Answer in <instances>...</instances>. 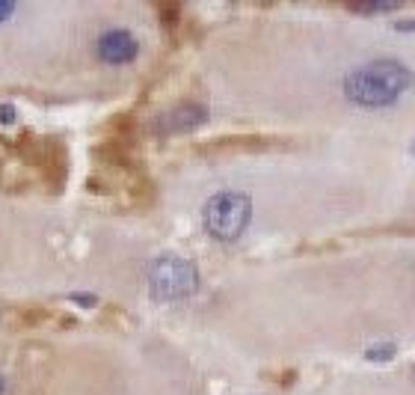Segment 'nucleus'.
Returning <instances> with one entry per match:
<instances>
[{
    "instance_id": "nucleus-1",
    "label": "nucleus",
    "mask_w": 415,
    "mask_h": 395,
    "mask_svg": "<svg viewBox=\"0 0 415 395\" xmlns=\"http://www.w3.org/2000/svg\"><path fill=\"white\" fill-rule=\"evenodd\" d=\"M410 86H412V71L398 60H374L368 66L353 69L344 77L347 98L365 107L392 104Z\"/></svg>"
},
{
    "instance_id": "nucleus-2",
    "label": "nucleus",
    "mask_w": 415,
    "mask_h": 395,
    "mask_svg": "<svg viewBox=\"0 0 415 395\" xmlns=\"http://www.w3.org/2000/svg\"><path fill=\"white\" fill-rule=\"evenodd\" d=\"M149 291L155 300H184L199 291V271L184 256H158L149 265Z\"/></svg>"
},
{
    "instance_id": "nucleus-3",
    "label": "nucleus",
    "mask_w": 415,
    "mask_h": 395,
    "mask_svg": "<svg viewBox=\"0 0 415 395\" xmlns=\"http://www.w3.org/2000/svg\"><path fill=\"white\" fill-rule=\"evenodd\" d=\"M252 217V202L247 193L238 191H223L208 200L205 205V229L216 241H238L243 229L249 226Z\"/></svg>"
},
{
    "instance_id": "nucleus-4",
    "label": "nucleus",
    "mask_w": 415,
    "mask_h": 395,
    "mask_svg": "<svg viewBox=\"0 0 415 395\" xmlns=\"http://www.w3.org/2000/svg\"><path fill=\"white\" fill-rule=\"evenodd\" d=\"M95 53L101 62H107V66H128V62L137 60L140 42H137V36L131 30H125V27H110V30H104L98 36Z\"/></svg>"
},
{
    "instance_id": "nucleus-5",
    "label": "nucleus",
    "mask_w": 415,
    "mask_h": 395,
    "mask_svg": "<svg viewBox=\"0 0 415 395\" xmlns=\"http://www.w3.org/2000/svg\"><path fill=\"white\" fill-rule=\"evenodd\" d=\"M208 119V104L202 101H181L175 107H169L166 113H160L155 119V134L169 137V134H187Z\"/></svg>"
},
{
    "instance_id": "nucleus-6",
    "label": "nucleus",
    "mask_w": 415,
    "mask_h": 395,
    "mask_svg": "<svg viewBox=\"0 0 415 395\" xmlns=\"http://www.w3.org/2000/svg\"><path fill=\"white\" fill-rule=\"evenodd\" d=\"M394 354H398V348L389 345V342L374 345V348H368V351H365V357H368L371 363H389V360H394Z\"/></svg>"
},
{
    "instance_id": "nucleus-7",
    "label": "nucleus",
    "mask_w": 415,
    "mask_h": 395,
    "mask_svg": "<svg viewBox=\"0 0 415 395\" xmlns=\"http://www.w3.org/2000/svg\"><path fill=\"white\" fill-rule=\"evenodd\" d=\"M356 12H386V9H394V3H356Z\"/></svg>"
},
{
    "instance_id": "nucleus-8",
    "label": "nucleus",
    "mask_w": 415,
    "mask_h": 395,
    "mask_svg": "<svg viewBox=\"0 0 415 395\" xmlns=\"http://www.w3.org/2000/svg\"><path fill=\"white\" fill-rule=\"evenodd\" d=\"M0 122H3V125L15 122V107L12 104H0Z\"/></svg>"
},
{
    "instance_id": "nucleus-9",
    "label": "nucleus",
    "mask_w": 415,
    "mask_h": 395,
    "mask_svg": "<svg viewBox=\"0 0 415 395\" xmlns=\"http://www.w3.org/2000/svg\"><path fill=\"white\" fill-rule=\"evenodd\" d=\"M71 300L80 303V307H95V303H98L95 294H71Z\"/></svg>"
},
{
    "instance_id": "nucleus-10",
    "label": "nucleus",
    "mask_w": 415,
    "mask_h": 395,
    "mask_svg": "<svg viewBox=\"0 0 415 395\" xmlns=\"http://www.w3.org/2000/svg\"><path fill=\"white\" fill-rule=\"evenodd\" d=\"M12 12H15V3H6V0H3V3H0V21H6Z\"/></svg>"
},
{
    "instance_id": "nucleus-11",
    "label": "nucleus",
    "mask_w": 415,
    "mask_h": 395,
    "mask_svg": "<svg viewBox=\"0 0 415 395\" xmlns=\"http://www.w3.org/2000/svg\"><path fill=\"white\" fill-rule=\"evenodd\" d=\"M394 27H398V30H415V21H398Z\"/></svg>"
},
{
    "instance_id": "nucleus-12",
    "label": "nucleus",
    "mask_w": 415,
    "mask_h": 395,
    "mask_svg": "<svg viewBox=\"0 0 415 395\" xmlns=\"http://www.w3.org/2000/svg\"><path fill=\"white\" fill-rule=\"evenodd\" d=\"M6 392V381H3V374H0V395Z\"/></svg>"
},
{
    "instance_id": "nucleus-13",
    "label": "nucleus",
    "mask_w": 415,
    "mask_h": 395,
    "mask_svg": "<svg viewBox=\"0 0 415 395\" xmlns=\"http://www.w3.org/2000/svg\"><path fill=\"white\" fill-rule=\"evenodd\" d=\"M412 155H415V143H412Z\"/></svg>"
}]
</instances>
